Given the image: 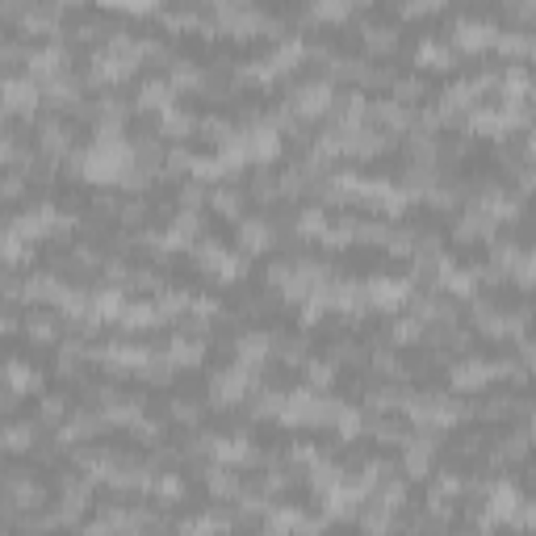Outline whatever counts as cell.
<instances>
[{
    "instance_id": "8",
    "label": "cell",
    "mask_w": 536,
    "mask_h": 536,
    "mask_svg": "<svg viewBox=\"0 0 536 536\" xmlns=\"http://www.w3.org/2000/svg\"><path fill=\"white\" fill-rule=\"evenodd\" d=\"M67 411H72V406H67V398H63V394H46V398H43V419H46V423L63 419Z\"/></svg>"
},
{
    "instance_id": "5",
    "label": "cell",
    "mask_w": 536,
    "mask_h": 536,
    "mask_svg": "<svg viewBox=\"0 0 536 536\" xmlns=\"http://www.w3.org/2000/svg\"><path fill=\"white\" fill-rule=\"evenodd\" d=\"M30 440H38V423H9V432H4V445L13 448H26Z\"/></svg>"
},
{
    "instance_id": "4",
    "label": "cell",
    "mask_w": 536,
    "mask_h": 536,
    "mask_svg": "<svg viewBox=\"0 0 536 536\" xmlns=\"http://www.w3.org/2000/svg\"><path fill=\"white\" fill-rule=\"evenodd\" d=\"M423 89H428V84H423V76H398V80H394V96H398V105H402V101H406V105H415V101L423 96Z\"/></svg>"
},
{
    "instance_id": "10",
    "label": "cell",
    "mask_w": 536,
    "mask_h": 536,
    "mask_svg": "<svg viewBox=\"0 0 536 536\" xmlns=\"http://www.w3.org/2000/svg\"><path fill=\"white\" fill-rule=\"evenodd\" d=\"M180 201H184L189 210H197V206H206V189H197V184H184V189H180Z\"/></svg>"
},
{
    "instance_id": "2",
    "label": "cell",
    "mask_w": 536,
    "mask_h": 536,
    "mask_svg": "<svg viewBox=\"0 0 536 536\" xmlns=\"http://www.w3.org/2000/svg\"><path fill=\"white\" fill-rule=\"evenodd\" d=\"M419 63H423V67H436V72H448V67L457 63V55H452L445 43H436V38H423V46H419Z\"/></svg>"
},
{
    "instance_id": "14",
    "label": "cell",
    "mask_w": 536,
    "mask_h": 536,
    "mask_svg": "<svg viewBox=\"0 0 536 536\" xmlns=\"http://www.w3.org/2000/svg\"><path fill=\"white\" fill-rule=\"evenodd\" d=\"M528 482H532V486H536V461H532V465H528Z\"/></svg>"
},
{
    "instance_id": "9",
    "label": "cell",
    "mask_w": 536,
    "mask_h": 536,
    "mask_svg": "<svg viewBox=\"0 0 536 536\" xmlns=\"http://www.w3.org/2000/svg\"><path fill=\"white\" fill-rule=\"evenodd\" d=\"M306 377H311V386H327V381H335V369H331L327 360H314Z\"/></svg>"
},
{
    "instance_id": "13",
    "label": "cell",
    "mask_w": 536,
    "mask_h": 536,
    "mask_svg": "<svg viewBox=\"0 0 536 536\" xmlns=\"http://www.w3.org/2000/svg\"><path fill=\"white\" fill-rule=\"evenodd\" d=\"M105 277L109 281H126V264L122 260H105Z\"/></svg>"
},
{
    "instance_id": "11",
    "label": "cell",
    "mask_w": 536,
    "mask_h": 536,
    "mask_svg": "<svg viewBox=\"0 0 536 536\" xmlns=\"http://www.w3.org/2000/svg\"><path fill=\"white\" fill-rule=\"evenodd\" d=\"M415 331H419V323H394V344H415L419 340Z\"/></svg>"
},
{
    "instance_id": "12",
    "label": "cell",
    "mask_w": 536,
    "mask_h": 536,
    "mask_svg": "<svg viewBox=\"0 0 536 536\" xmlns=\"http://www.w3.org/2000/svg\"><path fill=\"white\" fill-rule=\"evenodd\" d=\"M21 189H26V184H21V172H9V177H4V197H9V201L21 197Z\"/></svg>"
},
{
    "instance_id": "3",
    "label": "cell",
    "mask_w": 536,
    "mask_h": 536,
    "mask_svg": "<svg viewBox=\"0 0 536 536\" xmlns=\"http://www.w3.org/2000/svg\"><path fill=\"white\" fill-rule=\"evenodd\" d=\"M26 335H30V344H55L59 327H55V318H46V314H30V318H26Z\"/></svg>"
},
{
    "instance_id": "1",
    "label": "cell",
    "mask_w": 536,
    "mask_h": 536,
    "mask_svg": "<svg viewBox=\"0 0 536 536\" xmlns=\"http://www.w3.org/2000/svg\"><path fill=\"white\" fill-rule=\"evenodd\" d=\"M360 34H364V46H369V55H390V50H398V30H394V26H377V21H364V26H360Z\"/></svg>"
},
{
    "instance_id": "7",
    "label": "cell",
    "mask_w": 536,
    "mask_h": 536,
    "mask_svg": "<svg viewBox=\"0 0 536 536\" xmlns=\"http://www.w3.org/2000/svg\"><path fill=\"white\" fill-rule=\"evenodd\" d=\"M118 218L126 226H138L143 218H147V201L143 197H134V201H122V210H118Z\"/></svg>"
},
{
    "instance_id": "6",
    "label": "cell",
    "mask_w": 536,
    "mask_h": 536,
    "mask_svg": "<svg viewBox=\"0 0 536 536\" xmlns=\"http://www.w3.org/2000/svg\"><path fill=\"white\" fill-rule=\"evenodd\" d=\"M214 210L226 214V218H239V210H243V193H239V189H218V193H214Z\"/></svg>"
}]
</instances>
